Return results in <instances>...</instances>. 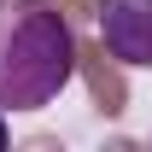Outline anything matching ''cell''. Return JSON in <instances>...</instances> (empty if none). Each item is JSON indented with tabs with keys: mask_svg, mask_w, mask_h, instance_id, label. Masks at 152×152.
<instances>
[{
	"mask_svg": "<svg viewBox=\"0 0 152 152\" xmlns=\"http://www.w3.org/2000/svg\"><path fill=\"white\" fill-rule=\"evenodd\" d=\"M12 146V129H6V111H0V152Z\"/></svg>",
	"mask_w": 152,
	"mask_h": 152,
	"instance_id": "3957f363",
	"label": "cell"
},
{
	"mask_svg": "<svg viewBox=\"0 0 152 152\" xmlns=\"http://www.w3.org/2000/svg\"><path fill=\"white\" fill-rule=\"evenodd\" d=\"M99 41L123 64H152V0H105L99 6Z\"/></svg>",
	"mask_w": 152,
	"mask_h": 152,
	"instance_id": "7a4b0ae2",
	"label": "cell"
},
{
	"mask_svg": "<svg viewBox=\"0 0 152 152\" xmlns=\"http://www.w3.org/2000/svg\"><path fill=\"white\" fill-rule=\"evenodd\" d=\"M76 70L70 23L41 0L0 6V111H41Z\"/></svg>",
	"mask_w": 152,
	"mask_h": 152,
	"instance_id": "6da1fadb",
	"label": "cell"
}]
</instances>
